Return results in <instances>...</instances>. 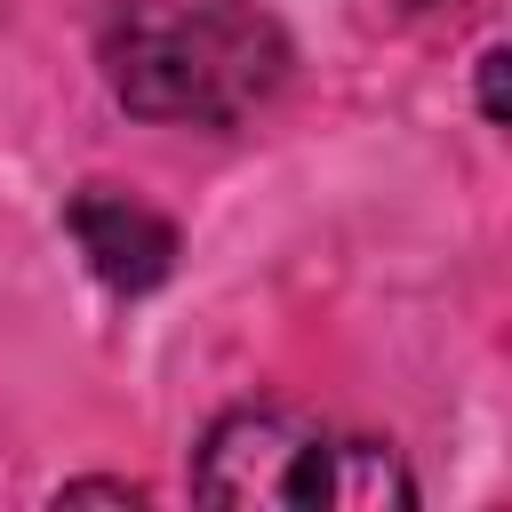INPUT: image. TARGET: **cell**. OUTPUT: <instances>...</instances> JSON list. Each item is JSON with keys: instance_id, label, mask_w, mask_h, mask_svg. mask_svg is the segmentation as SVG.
<instances>
[{"instance_id": "cell-3", "label": "cell", "mask_w": 512, "mask_h": 512, "mask_svg": "<svg viewBox=\"0 0 512 512\" xmlns=\"http://www.w3.org/2000/svg\"><path fill=\"white\" fill-rule=\"evenodd\" d=\"M64 224H72V240H80V256H88V272H96L104 288H120V296L160 288V280H168V264H176V224H168L160 208H144L136 192L88 184V192H72Z\"/></svg>"}, {"instance_id": "cell-1", "label": "cell", "mask_w": 512, "mask_h": 512, "mask_svg": "<svg viewBox=\"0 0 512 512\" xmlns=\"http://www.w3.org/2000/svg\"><path fill=\"white\" fill-rule=\"evenodd\" d=\"M104 72L144 120L232 128L288 80V40L256 0H120L104 24Z\"/></svg>"}, {"instance_id": "cell-4", "label": "cell", "mask_w": 512, "mask_h": 512, "mask_svg": "<svg viewBox=\"0 0 512 512\" xmlns=\"http://www.w3.org/2000/svg\"><path fill=\"white\" fill-rule=\"evenodd\" d=\"M480 112H488V120H504V48H488V56H480Z\"/></svg>"}, {"instance_id": "cell-2", "label": "cell", "mask_w": 512, "mask_h": 512, "mask_svg": "<svg viewBox=\"0 0 512 512\" xmlns=\"http://www.w3.org/2000/svg\"><path fill=\"white\" fill-rule=\"evenodd\" d=\"M192 488L208 504H408V472L376 440H344L296 408H232L192 464Z\"/></svg>"}]
</instances>
